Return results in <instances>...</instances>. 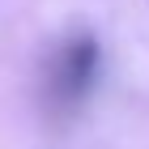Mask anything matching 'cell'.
<instances>
[{
    "label": "cell",
    "instance_id": "6da1fadb",
    "mask_svg": "<svg viewBox=\"0 0 149 149\" xmlns=\"http://www.w3.org/2000/svg\"><path fill=\"white\" fill-rule=\"evenodd\" d=\"M98 64H102V56L90 34L64 38L47 64V102L56 111H77L98 81Z\"/></svg>",
    "mask_w": 149,
    "mask_h": 149
}]
</instances>
